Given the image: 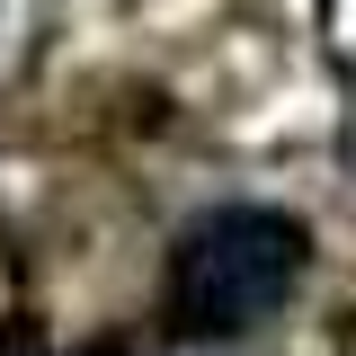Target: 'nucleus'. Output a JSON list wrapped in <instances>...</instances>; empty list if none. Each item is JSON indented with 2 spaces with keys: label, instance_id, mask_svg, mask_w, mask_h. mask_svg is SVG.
<instances>
[{
  "label": "nucleus",
  "instance_id": "f257e3e1",
  "mask_svg": "<svg viewBox=\"0 0 356 356\" xmlns=\"http://www.w3.org/2000/svg\"><path fill=\"white\" fill-rule=\"evenodd\" d=\"M303 222L276 205H214L170 250V321L187 339H241L285 312L303 276Z\"/></svg>",
  "mask_w": 356,
  "mask_h": 356
}]
</instances>
